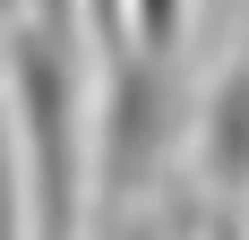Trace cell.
<instances>
[{
	"label": "cell",
	"mask_w": 249,
	"mask_h": 240,
	"mask_svg": "<svg viewBox=\"0 0 249 240\" xmlns=\"http://www.w3.org/2000/svg\"><path fill=\"white\" fill-rule=\"evenodd\" d=\"M0 240H35V223H26V189H18V154H9V137H0Z\"/></svg>",
	"instance_id": "cell-4"
},
{
	"label": "cell",
	"mask_w": 249,
	"mask_h": 240,
	"mask_svg": "<svg viewBox=\"0 0 249 240\" xmlns=\"http://www.w3.org/2000/svg\"><path fill=\"white\" fill-rule=\"evenodd\" d=\"M112 240H172V223H146V215H129V223H121Z\"/></svg>",
	"instance_id": "cell-5"
},
{
	"label": "cell",
	"mask_w": 249,
	"mask_h": 240,
	"mask_svg": "<svg viewBox=\"0 0 249 240\" xmlns=\"http://www.w3.org/2000/svg\"><path fill=\"white\" fill-rule=\"evenodd\" d=\"M189 154H198V189L215 206H249V26L232 60L215 69L206 103L189 112Z\"/></svg>",
	"instance_id": "cell-3"
},
{
	"label": "cell",
	"mask_w": 249,
	"mask_h": 240,
	"mask_svg": "<svg viewBox=\"0 0 249 240\" xmlns=\"http://www.w3.org/2000/svg\"><path fill=\"white\" fill-rule=\"evenodd\" d=\"M9 77V154L35 240H86L95 215V171H86V77H77V34L52 17H18L0 43Z\"/></svg>",
	"instance_id": "cell-1"
},
{
	"label": "cell",
	"mask_w": 249,
	"mask_h": 240,
	"mask_svg": "<svg viewBox=\"0 0 249 240\" xmlns=\"http://www.w3.org/2000/svg\"><path fill=\"white\" fill-rule=\"evenodd\" d=\"M189 86H180V51L112 43L103 77L86 86V171H95L103 206H138V197L172 171L189 146Z\"/></svg>",
	"instance_id": "cell-2"
}]
</instances>
